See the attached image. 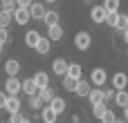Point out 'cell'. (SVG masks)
<instances>
[{
	"label": "cell",
	"mask_w": 128,
	"mask_h": 123,
	"mask_svg": "<svg viewBox=\"0 0 128 123\" xmlns=\"http://www.w3.org/2000/svg\"><path fill=\"white\" fill-rule=\"evenodd\" d=\"M74 45H76V49L86 52V49L92 47V36L88 31H79V34H74Z\"/></svg>",
	"instance_id": "6da1fadb"
},
{
	"label": "cell",
	"mask_w": 128,
	"mask_h": 123,
	"mask_svg": "<svg viewBox=\"0 0 128 123\" xmlns=\"http://www.w3.org/2000/svg\"><path fill=\"white\" fill-rule=\"evenodd\" d=\"M106 81H108V72L104 67H94L92 74H90V83L97 85V87H101V85H106Z\"/></svg>",
	"instance_id": "7a4b0ae2"
},
{
	"label": "cell",
	"mask_w": 128,
	"mask_h": 123,
	"mask_svg": "<svg viewBox=\"0 0 128 123\" xmlns=\"http://www.w3.org/2000/svg\"><path fill=\"white\" fill-rule=\"evenodd\" d=\"M20 90H22V83H20V78H16V76H9V78H7V83H4V92H7L9 96H18V94H20Z\"/></svg>",
	"instance_id": "3957f363"
},
{
	"label": "cell",
	"mask_w": 128,
	"mask_h": 123,
	"mask_svg": "<svg viewBox=\"0 0 128 123\" xmlns=\"http://www.w3.org/2000/svg\"><path fill=\"white\" fill-rule=\"evenodd\" d=\"M90 18H92V22H106V18H108V11H106V7L104 4H97V7H92L90 9Z\"/></svg>",
	"instance_id": "277c9868"
},
{
	"label": "cell",
	"mask_w": 128,
	"mask_h": 123,
	"mask_svg": "<svg viewBox=\"0 0 128 123\" xmlns=\"http://www.w3.org/2000/svg\"><path fill=\"white\" fill-rule=\"evenodd\" d=\"M52 69H54V74H56V76H68L70 63H68V61H63V58H56V61L52 63Z\"/></svg>",
	"instance_id": "5b68a950"
},
{
	"label": "cell",
	"mask_w": 128,
	"mask_h": 123,
	"mask_svg": "<svg viewBox=\"0 0 128 123\" xmlns=\"http://www.w3.org/2000/svg\"><path fill=\"white\" fill-rule=\"evenodd\" d=\"M14 20H16L18 25H27V22L32 20V11H29V9H20V7H18V9L14 11Z\"/></svg>",
	"instance_id": "8992f818"
},
{
	"label": "cell",
	"mask_w": 128,
	"mask_h": 123,
	"mask_svg": "<svg viewBox=\"0 0 128 123\" xmlns=\"http://www.w3.org/2000/svg\"><path fill=\"white\" fill-rule=\"evenodd\" d=\"M22 92H25L27 96H36V94L40 92V87L36 85L34 78H25V81H22Z\"/></svg>",
	"instance_id": "52a82bcc"
},
{
	"label": "cell",
	"mask_w": 128,
	"mask_h": 123,
	"mask_svg": "<svg viewBox=\"0 0 128 123\" xmlns=\"http://www.w3.org/2000/svg\"><path fill=\"white\" fill-rule=\"evenodd\" d=\"M112 87L119 92V90H126L128 87V76L124 74V72H117L115 76H112Z\"/></svg>",
	"instance_id": "ba28073f"
},
{
	"label": "cell",
	"mask_w": 128,
	"mask_h": 123,
	"mask_svg": "<svg viewBox=\"0 0 128 123\" xmlns=\"http://www.w3.org/2000/svg\"><path fill=\"white\" fill-rule=\"evenodd\" d=\"M40 38H43V36H40L36 29H29V31L25 34V45H27V47H34V49H36V45L40 43Z\"/></svg>",
	"instance_id": "9c48e42d"
},
{
	"label": "cell",
	"mask_w": 128,
	"mask_h": 123,
	"mask_svg": "<svg viewBox=\"0 0 128 123\" xmlns=\"http://www.w3.org/2000/svg\"><path fill=\"white\" fill-rule=\"evenodd\" d=\"M29 11H32V18H36V20H43L45 13H47L45 4H40V2H34V4L29 7Z\"/></svg>",
	"instance_id": "30bf717a"
},
{
	"label": "cell",
	"mask_w": 128,
	"mask_h": 123,
	"mask_svg": "<svg viewBox=\"0 0 128 123\" xmlns=\"http://www.w3.org/2000/svg\"><path fill=\"white\" fill-rule=\"evenodd\" d=\"M90 85H92L90 81H83V78H81V81L76 83V92H74V94H76V96H90V92H92Z\"/></svg>",
	"instance_id": "8fae6325"
},
{
	"label": "cell",
	"mask_w": 128,
	"mask_h": 123,
	"mask_svg": "<svg viewBox=\"0 0 128 123\" xmlns=\"http://www.w3.org/2000/svg\"><path fill=\"white\" fill-rule=\"evenodd\" d=\"M90 103L92 105H101V103H106V96H104V90H99V87H92V92H90Z\"/></svg>",
	"instance_id": "7c38bea8"
},
{
	"label": "cell",
	"mask_w": 128,
	"mask_h": 123,
	"mask_svg": "<svg viewBox=\"0 0 128 123\" xmlns=\"http://www.w3.org/2000/svg\"><path fill=\"white\" fill-rule=\"evenodd\" d=\"M56 117H58V114H56V112H54L50 105H45V108H43V112H40V119H43V123H56Z\"/></svg>",
	"instance_id": "4fadbf2b"
},
{
	"label": "cell",
	"mask_w": 128,
	"mask_h": 123,
	"mask_svg": "<svg viewBox=\"0 0 128 123\" xmlns=\"http://www.w3.org/2000/svg\"><path fill=\"white\" fill-rule=\"evenodd\" d=\"M4 72H7L9 76H16V74L20 72V63H18L16 58H9V61L4 63Z\"/></svg>",
	"instance_id": "5bb4252c"
},
{
	"label": "cell",
	"mask_w": 128,
	"mask_h": 123,
	"mask_svg": "<svg viewBox=\"0 0 128 123\" xmlns=\"http://www.w3.org/2000/svg\"><path fill=\"white\" fill-rule=\"evenodd\" d=\"M47 34H50V40H52V43H56V40H61V38H63V27H61V25L47 27Z\"/></svg>",
	"instance_id": "9a60e30c"
},
{
	"label": "cell",
	"mask_w": 128,
	"mask_h": 123,
	"mask_svg": "<svg viewBox=\"0 0 128 123\" xmlns=\"http://www.w3.org/2000/svg\"><path fill=\"white\" fill-rule=\"evenodd\" d=\"M9 114H16V112H20V99L18 96H9V101H7V108H4Z\"/></svg>",
	"instance_id": "2e32d148"
},
{
	"label": "cell",
	"mask_w": 128,
	"mask_h": 123,
	"mask_svg": "<svg viewBox=\"0 0 128 123\" xmlns=\"http://www.w3.org/2000/svg\"><path fill=\"white\" fill-rule=\"evenodd\" d=\"M38 96H40V99H43V103H47V105L56 99V94H54V90H52V87H43V90L38 92Z\"/></svg>",
	"instance_id": "e0dca14e"
},
{
	"label": "cell",
	"mask_w": 128,
	"mask_h": 123,
	"mask_svg": "<svg viewBox=\"0 0 128 123\" xmlns=\"http://www.w3.org/2000/svg\"><path fill=\"white\" fill-rule=\"evenodd\" d=\"M65 105H68V103H65V99H61V96H56V99L50 103V108H52L56 114H63V112H65Z\"/></svg>",
	"instance_id": "ac0fdd59"
},
{
	"label": "cell",
	"mask_w": 128,
	"mask_h": 123,
	"mask_svg": "<svg viewBox=\"0 0 128 123\" xmlns=\"http://www.w3.org/2000/svg\"><path fill=\"white\" fill-rule=\"evenodd\" d=\"M68 76H70V78H74V81H81V65H79V63H70Z\"/></svg>",
	"instance_id": "d6986e66"
},
{
	"label": "cell",
	"mask_w": 128,
	"mask_h": 123,
	"mask_svg": "<svg viewBox=\"0 0 128 123\" xmlns=\"http://www.w3.org/2000/svg\"><path fill=\"white\" fill-rule=\"evenodd\" d=\"M34 81H36V85L43 90V87H50V76L45 74V72H38L36 76H34Z\"/></svg>",
	"instance_id": "ffe728a7"
},
{
	"label": "cell",
	"mask_w": 128,
	"mask_h": 123,
	"mask_svg": "<svg viewBox=\"0 0 128 123\" xmlns=\"http://www.w3.org/2000/svg\"><path fill=\"white\" fill-rule=\"evenodd\" d=\"M29 108H32V110H36V112H43L45 103H43V99L36 94V96H29Z\"/></svg>",
	"instance_id": "44dd1931"
},
{
	"label": "cell",
	"mask_w": 128,
	"mask_h": 123,
	"mask_svg": "<svg viewBox=\"0 0 128 123\" xmlns=\"http://www.w3.org/2000/svg\"><path fill=\"white\" fill-rule=\"evenodd\" d=\"M14 20V13L11 11H4V9H0V27H9V22Z\"/></svg>",
	"instance_id": "7402d4cb"
},
{
	"label": "cell",
	"mask_w": 128,
	"mask_h": 123,
	"mask_svg": "<svg viewBox=\"0 0 128 123\" xmlns=\"http://www.w3.org/2000/svg\"><path fill=\"white\" fill-rule=\"evenodd\" d=\"M43 20H45L47 27H54V25H58V13H56V11H47Z\"/></svg>",
	"instance_id": "603a6c76"
},
{
	"label": "cell",
	"mask_w": 128,
	"mask_h": 123,
	"mask_svg": "<svg viewBox=\"0 0 128 123\" xmlns=\"http://www.w3.org/2000/svg\"><path fill=\"white\" fill-rule=\"evenodd\" d=\"M50 43H52V40H50V38H40V43H38V45H36V52H38V54H40V56H45V54H47V52H50Z\"/></svg>",
	"instance_id": "cb8c5ba5"
},
{
	"label": "cell",
	"mask_w": 128,
	"mask_h": 123,
	"mask_svg": "<svg viewBox=\"0 0 128 123\" xmlns=\"http://www.w3.org/2000/svg\"><path fill=\"white\" fill-rule=\"evenodd\" d=\"M115 101H117V105L126 108V105H128V90H119L117 96H115Z\"/></svg>",
	"instance_id": "d4e9b609"
},
{
	"label": "cell",
	"mask_w": 128,
	"mask_h": 123,
	"mask_svg": "<svg viewBox=\"0 0 128 123\" xmlns=\"http://www.w3.org/2000/svg\"><path fill=\"white\" fill-rule=\"evenodd\" d=\"M76 83H79V81H74V78H70V76H63V90L76 92Z\"/></svg>",
	"instance_id": "484cf974"
},
{
	"label": "cell",
	"mask_w": 128,
	"mask_h": 123,
	"mask_svg": "<svg viewBox=\"0 0 128 123\" xmlns=\"http://www.w3.org/2000/svg\"><path fill=\"white\" fill-rule=\"evenodd\" d=\"M108 112V108H106V103H101V105H92V117L94 119H99L101 121V117Z\"/></svg>",
	"instance_id": "4316f807"
},
{
	"label": "cell",
	"mask_w": 128,
	"mask_h": 123,
	"mask_svg": "<svg viewBox=\"0 0 128 123\" xmlns=\"http://www.w3.org/2000/svg\"><path fill=\"white\" fill-rule=\"evenodd\" d=\"M0 9H4V11H16L18 9V2L16 0H0Z\"/></svg>",
	"instance_id": "83f0119b"
},
{
	"label": "cell",
	"mask_w": 128,
	"mask_h": 123,
	"mask_svg": "<svg viewBox=\"0 0 128 123\" xmlns=\"http://www.w3.org/2000/svg\"><path fill=\"white\" fill-rule=\"evenodd\" d=\"M104 7H106L108 13H117V11H119V0H106Z\"/></svg>",
	"instance_id": "f1b7e54d"
},
{
	"label": "cell",
	"mask_w": 128,
	"mask_h": 123,
	"mask_svg": "<svg viewBox=\"0 0 128 123\" xmlns=\"http://www.w3.org/2000/svg\"><path fill=\"white\" fill-rule=\"evenodd\" d=\"M115 121H117V117H115V112H110V110L101 117V123H115Z\"/></svg>",
	"instance_id": "f546056e"
},
{
	"label": "cell",
	"mask_w": 128,
	"mask_h": 123,
	"mask_svg": "<svg viewBox=\"0 0 128 123\" xmlns=\"http://www.w3.org/2000/svg\"><path fill=\"white\" fill-rule=\"evenodd\" d=\"M4 43H9V29L0 27V45H4Z\"/></svg>",
	"instance_id": "4dcf8cb0"
},
{
	"label": "cell",
	"mask_w": 128,
	"mask_h": 123,
	"mask_svg": "<svg viewBox=\"0 0 128 123\" xmlns=\"http://www.w3.org/2000/svg\"><path fill=\"white\" fill-rule=\"evenodd\" d=\"M22 119H25V117H22L20 112H16V114H9V123H22Z\"/></svg>",
	"instance_id": "1f68e13d"
},
{
	"label": "cell",
	"mask_w": 128,
	"mask_h": 123,
	"mask_svg": "<svg viewBox=\"0 0 128 123\" xmlns=\"http://www.w3.org/2000/svg\"><path fill=\"white\" fill-rule=\"evenodd\" d=\"M104 96H106V101H112L117 96V90H112V87L110 90H104Z\"/></svg>",
	"instance_id": "d6a6232c"
},
{
	"label": "cell",
	"mask_w": 128,
	"mask_h": 123,
	"mask_svg": "<svg viewBox=\"0 0 128 123\" xmlns=\"http://www.w3.org/2000/svg\"><path fill=\"white\" fill-rule=\"evenodd\" d=\"M7 101H9V94L7 92H0V110L7 108Z\"/></svg>",
	"instance_id": "836d02e7"
},
{
	"label": "cell",
	"mask_w": 128,
	"mask_h": 123,
	"mask_svg": "<svg viewBox=\"0 0 128 123\" xmlns=\"http://www.w3.org/2000/svg\"><path fill=\"white\" fill-rule=\"evenodd\" d=\"M16 2H18V7H20V9H29V7L34 4V0H16Z\"/></svg>",
	"instance_id": "e575fe53"
},
{
	"label": "cell",
	"mask_w": 128,
	"mask_h": 123,
	"mask_svg": "<svg viewBox=\"0 0 128 123\" xmlns=\"http://www.w3.org/2000/svg\"><path fill=\"white\" fill-rule=\"evenodd\" d=\"M122 36H124V40L128 43V29H124V31H122Z\"/></svg>",
	"instance_id": "d590c367"
},
{
	"label": "cell",
	"mask_w": 128,
	"mask_h": 123,
	"mask_svg": "<svg viewBox=\"0 0 128 123\" xmlns=\"http://www.w3.org/2000/svg\"><path fill=\"white\" fill-rule=\"evenodd\" d=\"M124 119H126V121H128V105H126V108H124Z\"/></svg>",
	"instance_id": "8d00e7d4"
},
{
	"label": "cell",
	"mask_w": 128,
	"mask_h": 123,
	"mask_svg": "<svg viewBox=\"0 0 128 123\" xmlns=\"http://www.w3.org/2000/svg\"><path fill=\"white\" fill-rule=\"evenodd\" d=\"M115 123H128V121H126V119H117Z\"/></svg>",
	"instance_id": "74e56055"
},
{
	"label": "cell",
	"mask_w": 128,
	"mask_h": 123,
	"mask_svg": "<svg viewBox=\"0 0 128 123\" xmlns=\"http://www.w3.org/2000/svg\"><path fill=\"white\" fill-rule=\"evenodd\" d=\"M22 123H32V121H29V119H27V117H25V119H22Z\"/></svg>",
	"instance_id": "f35d334b"
},
{
	"label": "cell",
	"mask_w": 128,
	"mask_h": 123,
	"mask_svg": "<svg viewBox=\"0 0 128 123\" xmlns=\"http://www.w3.org/2000/svg\"><path fill=\"white\" fill-rule=\"evenodd\" d=\"M45 2H56V0H45Z\"/></svg>",
	"instance_id": "ab89813d"
},
{
	"label": "cell",
	"mask_w": 128,
	"mask_h": 123,
	"mask_svg": "<svg viewBox=\"0 0 128 123\" xmlns=\"http://www.w3.org/2000/svg\"><path fill=\"white\" fill-rule=\"evenodd\" d=\"M0 54H2V45H0Z\"/></svg>",
	"instance_id": "60d3db41"
},
{
	"label": "cell",
	"mask_w": 128,
	"mask_h": 123,
	"mask_svg": "<svg viewBox=\"0 0 128 123\" xmlns=\"http://www.w3.org/2000/svg\"><path fill=\"white\" fill-rule=\"evenodd\" d=\"M86 2H92V0H86Z\"/></svg>",
	"instance_id": "b9f144b4"
},
{
	"label": "cell",
	"mask_w": 128,
	"mask_h": 123,
	"mask_svg": "<svg viewBox=\"0 0 128 123\" xmlns=\"http://www.w3.org/2000/svg\"><path fill=\"white\" fill-rule=\"evenodd\" d=\"M126 20H128V13H126Z\"/></svg>",
	"instance_id": "7bdbcfd3"
},
{
	"label": "cell",
	"mask_w": 128,
	"mask_h": 123,
	"mask_svg": "<svg viewBox=\"0 0 128 123\" xmlns=\"http://www.w3.org/2000/svg\"><path fill=\"white\" fill-rule=\"evenodd\" d=\"M126 56H128V52H126Z\"/></svg>",
	"instance_id": "ee69618b"
},
{
	"label": "cell",
	"mask_w": 128,
	"mask_h": 123,
	"mask_svg": "<svg viewBox=\"0 0 128 123\" xmlns=\"http://www.w3.org/2000/svg\"><path fill=\"white\" fill-rule=\"evenodd\" d=\"M79 123H81V121H79Z\"/></svg>",
	"instance_id": "f6af8a7d"
}]
</instances>
